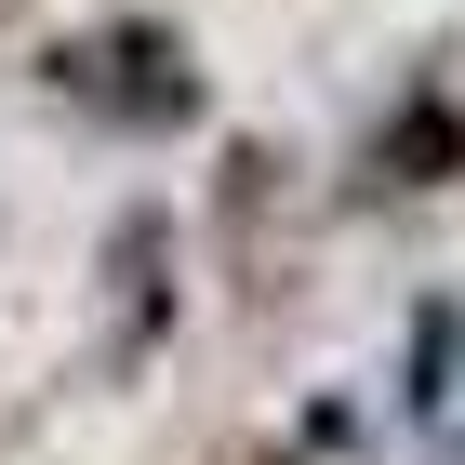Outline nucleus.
Instances as JSON below:
<instances>
[{
    "label": "nucleus",
    "instance_id": "1",
    "mask_svg": "<svg viewBox=\"0 0 465 465\" xmlns=\"http://www.w3.org/2000/svg\"><path fill=\"white\" fill-rule=\"evenodd\" d=\"M40 94L80 120H107V134H186L200 120V67H186V40L160 14H107V27H80L40 54Z\"/></svg>",
    "mask_w": 465,
    "mask_h": 465
},
{
    "label": "nucleus",
    "instance_id": "2",
    "mask_svg": "<svg viewBox=\"0 0 465 465\" xmlns=\"http://www.w3.org/2000/svg\"><path fill=\"white\" fill-rule=\"evenodd\" d=\"M160 332H173V213L134 200V213L107 226V359L134 372Z\"/></svg>",
    "mask_w": 465,
    "mask_h": 465
},
{
    "label": "nucleus",
    "instance_id": "3",
    "mask_svg": "<svg viewBox=\"0 0 465 465\" xmlns=\"http://www.w3.org/2000/svg\"><path fill=\"white\" fill-rule=\"evenodd\" d=\"M372 173H386V186H452V173H465V107L439 94V80H412V94L386 107V134H372Z\"/></svg>",
    "mask_w": 465,
    "mask_h": 465
},
{
    "label": "nucleus",
    "instance_id": "4",
    "mask_svg": "<svg viewBox=\"0 0 465 465\" xmlns=\"http://www.w3.org/2000/svg\"><path fill=\"white\" fill-rule=\"evenodd\" d=\"M399 399H412L426 426L465 399V306H452V292H426V306H412V386H399Z\"/></svg>",
    "mask_w": 465,
    "mask_h": 465
},
{
    "label": "nucleus",
    "instance_id": "5",
    "mask_svg": "<svg viewBox=\"0 0 465 465\" xmlns=\"http://www.w3.org/2000/svg\"><path fill=\"white\" fill-rule=\"evenodd\" d=\"M226 465H266V452H226Z\"/></svg>",
    "mask_w": 465,
    "mask_h": 465
}]
</instances>
